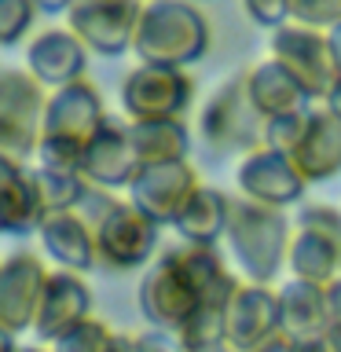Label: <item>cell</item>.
Wrapping results in <instances>:
<instances>
[{"label":"cell","mask_w":341,"mask_h":352,"mask_svg":"<svg viewBox=\"0 0 341 352\" xmlns=\"http://www.w3.org/2000/svg\"><path fill=\"white\" fill-rule=\"evenodd\" d=\"M239 275L224 264L217 246H180L158 253V261L140 279V312L154 330L180 334V327L195 316L198 305L228 308L239 294Z\"/></svg>","instance_id":"obj_1"},{"label":"cell","mask_w":341,"mask_h":352,"mask_svg":"<svg viewBox=\"0 0 341 352\" xmlns=\"http://www.w3.org/2000/svg\"><path fill=\"white\" fill-rule=\"evenodd\" d=\"M107 110L92 81H74L48 96L44 107V125H41V147L37 162L44 169H63V173H81V158L96 132L107 125Z\"/></svg>","instance_id":"obj_2"},{"label":"cell","mask_w":341,"mask_h":352,"mask_svg":"<svg viewBox=\"0 0 341 352\" xmlns=\"http://www.w3.org/2000/svg\"><path fill=\"white\" fill-rule=\"evenodd\" d=\"M77 213L92 224L96 257L99 268L107 272H132L140 264H147L158 250V224L147 213H140L132 202H121L110 191L88 187Z\"/></svg>","instance_id":"obj_3"},{"label":"cell","mask_w":341,"mask_h":352,"mask_svg":"<svg viewBox=\"0 0 341 352\" xmlns=\"http://www.w3.org/2000/svg\"><path fill=\"white\" fill-rule=\"evenodd\" d=\"M132 52L147 66L184 70L209 52V22L191 0H147Z\"/></svg>","instance_id":"obj_4"},{"label":"cell","mask_w":341,"mask_h":352,"mask_svg":"<svg viewBox=\"0 0 341 352\" xmlns=\"http://www.w3.org/2000/svg\"><path fill=\"white\" fill-rule=\"evenodd\" d=\"M228 246L239 261V272L253 286H268L283 264L290 261V220L283 209H268L257 202H235L228 220Z\"/></svg>","instance_id":"obj_5"},{"label":"cell","mask_w":341,"mask_h":352,"mask_svg":"<svg viewBox=\"0 0 341 352\" xmlns=\"http://www.w3.org/2000/svg\"><path fill=\"white\" fill-rule=\"evenodd\" d=\"M198 136L213 154H253L264 147V114L250 96L246 70L231 74L202 107Z\"/></svg>","instance_id":"obj_6"},{"label":"cell","mask_w":341,"mask_h":352,"mask_svg":"<svg viewBox=\"0 0 341 352\" xmlns=\"http://www.w3.org/2000/svg\"><path fill=\"white\" fill-rule=\"evenodd\" d=\"M44 107V85L30 70H0V154L19 162L37 154Z\"/></svg>","instance_id":"obj_7"},{"label":"cell","mask_w":341,"mask_h":352,"mask_svg":"<svg viewBox=\"0 0 341 352\" xmlns=\"http://www.w3.org/2000/svg\"><path fill=\"white\" fill-rule=\"evenodd\" d=\"M272 59L283 63L286 70L297 77V85L308 92V99H330V92L341 81L334 48H330V33L308 30L297 22L272 30Z\"/></svg>","instance_id":"obj_8"},{"label":"cell","mask_w":341,"mask_h":352,"mask_svg":"<svg viewBox=\"0 0 341 352\" xmlns=\"http://www.w3.org/2000/svg\"><path fill=\"white\" fill-rule=\"evenodd\" d=\"M195 99V81L176 66H147L125 74L121 110L129 121H184V110Z\"/></svg>","instance_id":"obj_9"},{"label":"cell","mask_w":341,"mask_h":352,"mask_svg":"<svg viewBox=\"0 0 341 352\" xmlns=\"http://www.w3.org/2000/svg\"><path fill=\"white\" fill-rule=\"evenodd\" d=\"M48 275V264L33 250H15L0 261V327L8 334L19 338L33 330Z\"/></svg>","instance_id":"obj_10"},{"label":"cell","mask_w":341,"mask_h":352,"mask_svg":"<svg viewBox=\"0 0 341 352\" xmlns=\"http://www.w3.org/2000/svg\"><path fill=\"white\" fill-rule=\"evenodd\" d=\"M143 4L147 0H107V4L92 8H70L66 30L96 55H125L136 41Z\"/></svg>","instance_id":"obj_11"},{"label":"cell","mask_w":341,"mask_h":352,"mask_svg":"<svg viewBox=\"0 0 341 352\" xmlns=\"http://www.w3.org/2000/svg\"><path fill=\"white\" fill-rule=\"evenodd\" d=\"M198 173L191 162H169V165H143L136 180L129 184V202L147 213L154 224H176V217L184 213V206L191 202L198 191Z\"/></svg>","instance_id":"obj_12"},{"label":"cell","mask_w":341,"mask_h":352,"mask_svg":"<svg viewBox=\"0 0 341 352\" xmlns=\"http://www.w3.org/2000/svg\"><path fill=\"white\" fill-rule=\"evenodd\" d=\"M239 191L246 202H257V206H268V209H286L294 206L297 198L305 195V180L297 173V165L290 162V154H275L268 147L246 154L239 162Z\"/></svg>","instance_id":"obj_13"},{"label":"cell","mask_w":341,"mask_h":352,"mask_svg":"<svg viewBox=\"0 0 341 352\" xmlns=\"http://www.w3.org/2000/svg\"><path fill=\"white\" fill-rule=\"evenodd\" d=\"M279 334H283L279 294H272L268 286L242 283L228 305V345L235 352H257Z\"/></svg>","instance_id":"obj_14"},{"label":"cell","mask_w":341,"mask_h":352,"mask_svg":"<svg viewBox=\"0 0 341 352\" xmlns=\"http://www.w3.org/2000/svg\"><path fill=\"white\" fill-rule=\"evenodd\" d=\"M140 169L143 165L129 140V121H114V118L96 132V140L88 143V151L81 158L85 184L99 187V191H114V187H125L129 191V184L136 180Z\"/></svg>","instance_id":"obj_15"},{"label":"cell","mask_w":341,"mask_h":352,"mask_svg":"<svg viewBox=\"0 0 341 352\" xmlns=\"http://www.w3.org/2000/svg\"><path fill=\"white\" fill-rule=\"evenodd\" d=\"M85 319H92V290L77 272H52L48 286L41 297V312L33 323V334L44 345H55L59 338H66L74 327H81Z\"/></svg>","instance_id":"obj_16"},{"label":"cell","mask_w":341,"mask_h":352,"mask_svg":"<svg viewBox=\"0 0 341 352\" xmlns=\"http://www.w3.org/2000/svg\"><path fill=\"white\" fill-rule=\"evenodd\" d=\"M26 70L37 77L44 88H66L74 81H85L88 70V48L70 30H44L26 48Z\"/></svg>","instance_id":"obj_17"},{"label":"cell","mask_w":341,"mask_h":352,"mask_svg":"<svg viewBox=\"0 0 341 352\" xmlns=\"http://www.w3.org/2000/svg\"><path fill=\"white\" fill-rule=\"evenodd\" d=\"M0 213L8 220V235H33L48 220L33 169L8 154H0Z\"/></svg>","instance_id":"obj_18"},{"label":"cell","mask_w":341,"mask_h":352,"mask_svg":"<svg viewBox=\"0 0 341 352\" xmlns=\"http://www.w3.org/2000/svg\"><path fill=\"white\" fill-rule=\"evenodd\" d=\"M305 184H323L341 173V118H334L327 107L308 114V129L297 151L290 154Z\"/></svg>","instance_id":"obj_19"},{"label":"cell","mask_w":341,"mask_h":352,"mask_svg":"<svg viewBox=\"0 0 341 352\" xmlns=\"http://www.w3.org/2000/svg\"><path fill=\"white\" fill-rule=\"evenodd\" d=\"M41 246L48 250V257L59 264L63 272H92L99 268V257H96V231L92 224L77 213H55L41 224Z\"/></svg>","instance_id":"obj_20"},{"label":"cell","mask_w":341,"mask_h":352,"mask_svg":"<svg viewBox=\"0 0 341 352\" xmlns=\"http://www.w3.org/2000/svg\"><path fill=\"white\" fill-rule=\"evenodd\" d=\"M279 319H283V334L301 345V341H319L330 334L334 319H330V305H327V290L312 283H286L279 290Z\"/></svg>","instance_id":"obj_21"},{"label":"cell","mask_w":341,"mask_h":352,"mask_svg":"<svg viewBox=\"0 0 341 352\" xmlns=\"http://www.w3.org/2000/svg\"><path fill=\"white\" fill-rule=\"evenodd\" d=\"M246 81H250V96L257 110L268 118H279V114H297V110H308V92L297 85V77L286 70L283 63L275 59H264L257 66L246 70Z\"/></svg>","instance_id":"obj_22"},{"label":"cell","mask_w":341,"mask_h":352,"mask_svg":"<svg viewBox=\"0 0 341 352\" xmlns=\"http://www.w3.org/2000/svg\"><path fill=\"white\" fill-rule=\"evenodd\" d=\"M231 198L220 191V187L202 184L191 195V202L184 206V213L176 217V231H180L184 242L191 246H217L220 239L228 235V220H231Z\"/></svg>","instance_id":"obj_23"},{"label":"cell","mask_w":341,"mask_h":352,"mask_svg":"<svg viewBox=\"0 0 341 352\" xmlns=\"http://www.w3.org/2000/svg\"><path fill=\"white\" fill-rule=\"evenodd\" d=\"M129 140L136 147L140 165L187 162V151H191L184 121H129Z\"/></svg>","instance_id":"obj_24"},{"label":"cell","mask_w":341,"mask_h":352,"mask_svg":"<svg viewBox=\"0 0 341 352\" xmlns=\"http://www.w3.org/2000/svg\"><path fill=\"white\" fill-rule=\"evenodd\" d=\"M286 264L294 268V279L327 290V286L341 275V250L334 242L312 235V231H301V235H294V242H290V261Z\"/></svg>","instance_id":"obj_25"},{"label":"cell","mask_w":341,"mask_h":352,"mask_svg":"<svg viewBox=\"0 0 341 352\" xmlns=\"http://www.w3.org/2000/svg\"><path fill=\"white\" fill-rule=\"evenodd\" d=\"M33 176H37V191H41V202H44V213L48 217L74 213L88 195V184L81 173H63V169H44V165H37Z\"/></svg>","instance_id":"obj_26"},{"label":"cell","mask_w":341,"mask_h":352,"mask_svg":"<svg viewBox=\"0 0 341 352\" xmlns=\"http://www.w3.org/2000/svg\"><path fill=\"white\" fill-rule=\"evenodd\" d=\"M308 114L312 110H297V114H279L264 121V147L275 154H294L308 129Z\"/></svg>","instance_id":"obj_27"},{"label":"cell","mask_w":341,"mask_h":352,"mask_svg":"<svg viewBox=\"0 0 341 352\" xmlns=\"http://www.w3.org/2000/svg\"><path fill=\"white\" fill-rule=\"evenodd\" d=\"M110 338H114V330H110L103 319H85L81 327H74L66 338H59L52 345V352H107L110 349Z\"/></svg>","instance_id":"obj_28"},{"label":"cell","mask_w":341,"mask_h":352,"mask_svg":"<svg viewBox=\"0 0 341 352\" xmlns=\"http://www.w3.org/2000/svg\"><path fill=\"white\" fill-rule=\"evenodd\" d=\"M33 19H37L33 0H0V48L19 44L30 33Z\"/></svg>","instance_id":"obj_29"},{"label":"cell","mask_w":341,"mask_h":352,"mask_svg":"<svg viewBox=\"0 0 341 352\" xmlns=\"http://www.w3.org/2000/svg\"><path fill=\"white\" fill-rule=\"evenodd\" d=\"M290 22L330 33L334 26H341V0H294L290 4Z\"/></svg>","instance_id":"obj_30"},{"label":"cell","mask_w":341,"mask_h":352,"mask_svg":"<svg viewBox=\"0 0 341 352\" xmlns=\"http://www.w3.org/2000/svg\"><path fill=\"white\" fill-rule=\"evenodd\" d=\"M297 228H301V231H312V235L334 242V246L341 250V213H338L334 206H308V209H301Z\"/></svg>","instance_id":"obj_31"},{"label":"cell","mask_w":341,"mask_h":352,"mask_svg":"<svg viewBox=\"0 0 341 352\" xmlns=\"http://www.w3.org/2000/svg\"><path fill=\"white\" fill-rule=\"evenodd\" d=\"M290 4L294 0H242L246 15L253 22H261V26H268V30H279L290 22Z\"/></svg>","instance_id":"obj_32"},{"label":"cell","mask_w":341,"mask_h":352,"mask_svg":"<svg viewBox=\"0 0 341 352\" xmlns=\"http://www.w3.org/2000/svg\"><path fill=\"white\" fill-rule=\"evenodd\" d=\"M136 352H187V349L169 330H147V334H136Z\"/></svg>","instance_id":"obj_33"},{"label":"cell","mask_w":341,"mask_h":352,"mask_svg":"<svg viewBox=\"0 0 341 352\" xmlns=\"http://www.w3.org/2000/svg\"><path fill=\"white\" fill-rule=\"evenodd\" d=\"M327 305H330V319H334V327H341V275L327 286Z\"/></svg>","instance_id":"obj_34"},{"label":"cell","mask_w":341,"mask_h":352,"mask_svg":"<svg viewBox=\"0 0 341 352\" xmlns=\"http://www.w3.org/2000/svg\"><path fill=\"white\" fill-rule=\"evenodd\" d=\"M37 4V11H44V15H66V11L74 8V0H33Z\"/></svg>","instance_id":"obj_35"},{"label":"cell","mask_w":341,"mask_h":352,"mask_svg":"<svg viewBox=\"0 0 341 352\" xmlns=\"http://www.w3.org/2000/svg\"><path fill=\"white\" fill-rule=\"evenodd\" d=\"M107 352H136V338H132V334H118V330H114Z\"/></svg>","instance_id":"obj_36"},{"label":"cell","mask_w":341,"mask_h":352,"mask_svg":"<svg viewBox=\"0 0 341 352\" xmlns=\"http://www.w3.org/2000/svg\"><path fill=\"white\" fill-rule=\"evenodd\" d=\"M294 352H334V349H330L327 338H319V341H301V345H294Z\"/></svg>","instance_id":"obj_37"},{"label":"cell","mask_w":341,"mask_h":352,"mask_svg":"<svg viewBox=\"0 0 341 352\" xmlns=\"http://www.w3.org/2000/svg\"><path fill=\"white\" fill-rule=\"evenodd\" d=\"M257 352H294V341L286 338V334H279L275 341H268V345H264V349H257Z\"/></svg>","instance_id":"obj_38"},{"label":"cell","mask_w":341,"mask_h":352,"mask_svg":"<svg viewBox=\"0 0 341 352\" xmlns=\"http://www.w3.org/2000/svg\"><path fill=\"white\" fill-rule=\"evenodd\" d=\"M327 110H330L334 118H341V81H338L334 92H330V99H327Z\"/></svg>","instance_id":"obj_39"},{"label":"cell","mask_w":341,"mask_h":352,"mask_svg":"<svg viewBox=\"0 0 341 352\" xmlns=\"http://www.w3.org/2000/svg\"><path fill=\"white\" fill-rule=\"evenodd\" d=\"M15 349H19V338L8 334V330L0 327V352H15Z\"/></svg>","instance_id":"obj_40"},{"label":"cell","mask_w":341,"mask_h":352,"mask_svg":"<svg viewBox=\"0 0 341 352\" xmlns=\"http://www.w3.org/2000/svg\"><path fill=\"white\" fill-rule=\"evenodd\" d=\"M330 48H334V59H338V70H341V26L330 30Z\"/></svg>","instance_id":"obj_41"},{"label":"cell","mask_w":341,"mask_h":352,"mask_svg":"<svg viewBox=\"0 0 341 352\" xmlns=\"http://www.w3.org/2000/svg\"><path fill=\"white\" fill-rule=\"evenodd\" d=\"M327 341H330V349H334V352H341V327H330Z\"/></svg>","instance_id":"obj_42"},{"label":"cell","mask_w":341,"mask_h":352,"mask_svg":"<svg viewBox=\"0 0 341 352\" xmlns=\"http://www.w3.org/2000/svg\"><path fill=\"white\" fill-rule=\"evenodd\" d=\"M15 352H48V349H44V345H19Z\"/></svg>","instance_id":"obj_43"},{"label":"cell","mask_w":341,"mask_h":352,"mask_svg":"<svg viewBox=\"0 0 341 352\" xmlns=\"http://www.w3.org/2000/svg\"><path fill=\"white\" fill-rule=\"evenodd\" d=\"M92 4H107V0H74V8H92Z\"/></svg>","instance_id":"obj_44"},{"label":"cell","mask_w":341,"mask_h":352,"mask_svg":"<svg viewBox=\"0 0 341 352\" xmlns=\"http://www.w3.org/2000/svg\"><path fill=\"white\" fill-rule=\"evenodd\" d=\"M202 352H235L231 345H217V349H202Z\"/></svg>","instance_id":"obj_45"},{"label":"cell","mask_w":341,"mask_h":352,"mask_svg":"<svg viewBox=\"0 0 341 352\" xmlns=\"http://www.w3.org/2000/svg\"><path fill=\"white\" fill-rule=\"evenodd\" d=\"M0 235H8V220H4V213H0Z\"/></svg>","instance_id":"obj_46"}]
</instances>
